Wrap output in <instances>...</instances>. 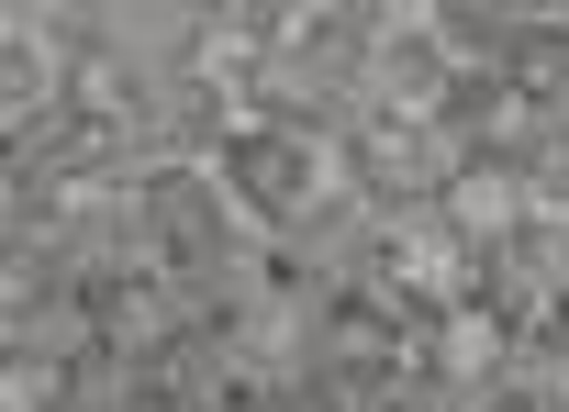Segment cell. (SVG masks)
<instances>
[{
	"instance_id": "cell-1",
	"label": "cell",
	"mask_w": 569,
	"mask_h": 412,
	"mask_svg": "<svg viewBox=\"0 0 569 412\" xmlns=\"http://www.w3.org/2000/svg\"><path fill=\"white\" fill-rule=\"evenodd\" d=\"M325 179H336V145L302 134V123H279V112H234L212 134V190L257 234H302V212L325 201Z\"/></svg>"
},
{
	"instance_id": "cell-2",
	"label": "cell",
	"mask_w": 569,
	"mask_h": 412,
	"mask_svg": "<svg viewBox=\"0 0 569 412\" xmlns=\"http://www.w3.org/2000/svg\"><path fill=\"white\" fill-rule=\"evenodd\" d=\"M502 90H525L536 112H569V34L558 23H513L502 34Z\"/></svg>"
},
{
	"instance_id": "cell-3",
	"label": "cell",
	"mask_w": 569,
	"mask_h": 412,
	"mask_svg": "<svg viewBox=\"0 0 569 412\" xmlns=\"http://www.w3.org/2000/svg\"><path fill=\"white\" fill-rule=\"evenodd\" d=\"M57 101H68V90H57V68H46V46H34L23 23H0V112H34V123H46Z\"/></svg>"
}]
</instances>
